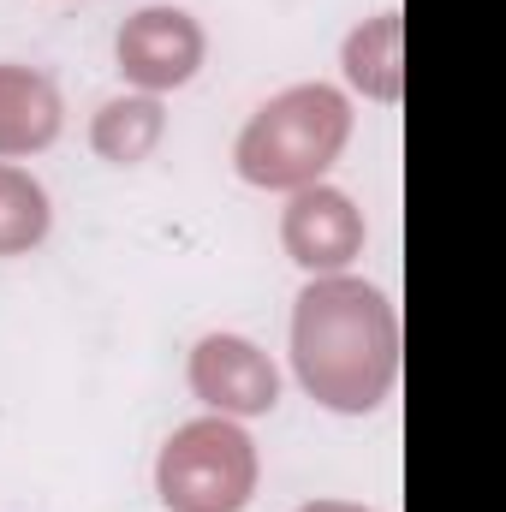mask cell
Here are the masks:
<instances>
[{"label":"cell","mask_w":506,"mask_h":512,"mask_svg":"<svg viewBox=\"0 0 506 512\" xmlns=\"http://www.w3.org/2000/svg\"><path fill=\"white\" fill-rule=\"evenodd\" d=\"M399 18L387 12L376 18L370 30H358L352 36V48H346V72H352V84H364L370 96H393L399 90Z\"/></svg>","instance_id":"cell-10"},{"label":"cell","mask_w":506,"mask_h":512,"mask_svg":"<svg viewBox=\"0 0 506 512\" xmlns=\"http://www.w3.org/2000/svg\"><path fill=\"white\" fill-rule=\"evenodd\" d=\"M155 137H161V108L149 102V96H131V102H108L102 108V120H96V149L108 155V161H143L149 149H155Z\"/></svg>","instance_id":"cell-9"},{"label":"cell","mask_w":506,"mask_h":512,"mask_svg":"<svg viewBox=\"0 0 506 512\" xmlns=\"http://www.w3.org/2000/svg\"><path fill=\"white\" fill-rule=\"evenodd\" d=\"M304 512H352V507H334V501H322V507H304Z\"/></svg>","instance_id":"cell-11"},{"label":"cell","mask_w":506,"mask_h":512,"mask_svg":"<svg viewBox=\"0 0 506 512\" xmlns=\"http://www.w3.org/2000/svg\"><path fill=\"white\" fill-rule=\"evenodd\" d=\"M393 310L364 280H316L292 316L298 382L334 411H370L393 382Z\"/></svg>","instance_id":"cell-1"},{"label":"cell","mask_w":506,"mask_h":512,"mask_svg":"<svg viewBox=\"0 0 506 512\" xmlns=\"http://www.w3.org/2000/svg\"><path fill=\"white\" fill-rule=\"evenodd\" d=\"M191 387H197V399H209L215 411H239V417L268 411L274 393H280L274 364L256 352L251 340H233V334H215V340L197 346V358H191Z\"/></svg>","instance_id":"cell-5"},{"label":"cell","mask_w":506,"mask_h":512,"mask_svg":"<svg viewBox=\"0 0 506 512\" xmlns=\"http://www.w3.org/2000/svg\"><path fill=\"white\" fill-rule=\"evenodd\" d=\"M60 131V96L42 72L0 66V155H30L54 143Z\"/></svg>","instance_id":"cell-7"},{"label":"cell","mask_w":506,"mask_h":512,"mask_svg":"<svg viewBox=\"0 0 506 512\" xmlns=\"http://www.w3.org/2000/svg\"><path fill=\"white\" fill-rule=\"evenodd\" d=\"M161 501L173 512H239L256 489V453L227 417L185 423L155 465Z\"/></svg>","instance_id":"cell-3"},{"label":"cell","mask_w":506,"mask_h":512,"mask_svg":"<svg viewBox=\"0 0 506 512\" xmlns=\"http://www.w3.org/2000/svg\"><path fill=\"white\" fill-rule=\"evenodd\" d=\"M286 251L292 262H304V268H346L352 256L364 251V221H358V209L340 197V191H298L292 197V209H286Z\"/></svg>","instance_id":"cell-6"},{"label":"cell","mask_w":506,"mask_h":512,"mask_svg":"<svg viewBox=\"0 0 506 512\" xmlns=\"http://www.w3.org/2000/svg\"><path fill=\"white\" fill-rule=\"evenodd\" d=\"M352 114L328 84H298L274 96L239 137V173L262 191H304L346 143Z\"/></svg>","instance_id":"cell-2"},{"label":"cell","mask_w":506,"mask_h":512,"mask_svg":"<svg viewBox=\"0 0 506 512\" xmlns=\"http://www.w3.org/2000/svg\"><path fill=\"white\" fill-rule=\"evenodd\" d=\"M203 66V30L185 12H137L120 30V72L143 90H173Z\"/></svg>","instance_id":"cell-4"},{"label":"cell","mask_w":506,"mask_h":512,"mask_svg":"<svg viewBox=\"0 0 506 512\" xmlns=\"http://www.w3.org/2000/svg\"><path fill=\"white\" fill-rule=\"evenodd\" d=\"M48 233V197L30 173L18 167H0V256L30 251L36 239Z\"/></svg>","instance_id":"cell-8"}]
</instances>
